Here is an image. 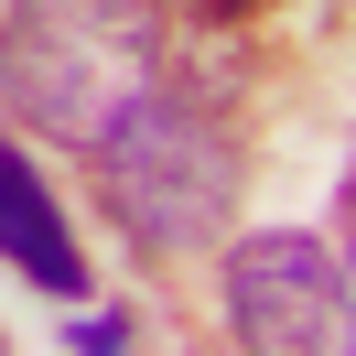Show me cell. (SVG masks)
Returning a JSON list of instances; mask_svg holds the SVG:
<instances>
[{
	"instance_id": "1",
	"label": "cell",
	"mask_w": 356,
	"mask_h": 356,
	"mask_svg": "<svg viewBox=\"0 0 356 356\" xmlns=\"http://www.w3.org/2000/svg\"><path fill=\"white\" fill-rule=\"evenodd\" d=\"M152 0H11V33H0L11 108L65 152H97L152 97Z\"/></svg>"
},
{
	"instance_id": "2",
	"label": "cell",
	"mask_w": 356,
	"mask_h": 356,
	"mask_svg": "<svg viewBox=\"0 0 356 356\" xmlns=\"http://www.w3.org/2000/svg\"><path fill=\"white\" fill-rule=\"evenodd\" d=\"M97 184H108L119 227H130L140 248H205L227 216H238V162H227L216 119H195L162 87L97 140Z\"/></svg>"
},
{
	"instance_id": "3",
	"label": "cell",
	"mask_w": 356,
	"mask_h": 356,
	"mask_svg": "<svg viewBox=\"0 0 356 356\" xmlns=\"http://www.w3.org/2000/svg\"><path fill=\"white\" fill-rule=\"evenodd\" d=\"M227 324L270 356H324V346H356V291L324 238L259 227V238L227 248Z\"/></svg>"
},
{
	"instance_id": "4",
	"label": "cell",
	"mask_w": 356,
	"mask_h": 356,
	"mask_svg": "<svg viewBox=\"0 0 356 356\" xmlns=\"http://www.w3.org/2000/svg\"><path fill=\"white\" fill-rule=\"evenodd\" d=\"M0 259H22L44 291H76L87 270H76V248H65V227H54V205H44V184H33V162L0 140Z\"/></svg>"
},
{
	"instance_id": "5",
	"label": "cell",
	"mask_w": 356,
	"mask_h": 356,
	"mask_svg": "<svg viewBox=\"0 0 356 356\" xmlns=\"http://www.w3.org/2000/svg\"><path fill=\"white\" fill-rule=\"evenodd\" d=\"M0 97H11V65H0Z\"/></svg>"
},
{
	"instance_id": "6",
	"label": "cell",
	"mask_w": 356,
	"mask_h": 356,
	"mask_svg": "<svg viewBox=\"0 0 356 356\" xmlns=\"http://www.w3.org/2000/svg\"><path fill=\"white\" fill-rule=\"evenodd\" d=\"M346 291H356V259H346Z\"/></svg>"
}]
</instances>
